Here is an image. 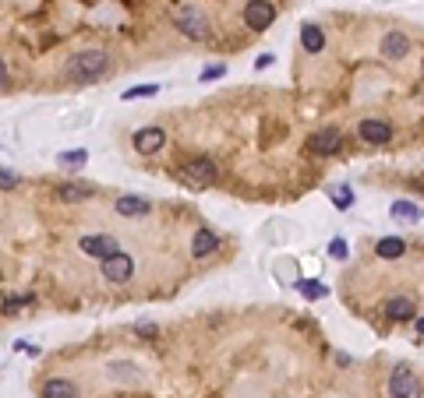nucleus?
<instances>
[{
  "label": "nucleus",
  "mask_w": 424,
  "mask_h": 398,
  "mask_svg": "<svg viewBox=\"0 0 424 398\" xmlns=\"http://www.w3.org/2000/svg\"><path fill=\"white\" fill-rule=\"evenodd\" d=\"M106 67H110V56L103 49H82L68 61V81L71 85H92L106 74Z\"/></svg>",
  "instance_id": "f257e3e1"
},
{
  "label": "nucleus",
  "mask_w": 424,
  "mask_h": 398,
  "mask_svg": "<svg viewBox=\"0 0 424 398\" xmlns=\"http://www.w3.org/2000/svg\"><path fill=\"white\" fill-rule=\"evenodd\" d=\"M216 162H212L209 155H198V159H191V162H184V169H181V177H184V184L191 187V191H205V187H212L216 184Z\"/></svg>",
  "instance_id": "f03ea898"
},
{
  "label": "nucleus",
  "mask_w": 424,
  "mask_h": 398,
  "mask_svg": "<svg viewBox=\"0 0 424 398\" xmlns=\"http://www.w3.org/2000/svg\"><path fill=\"white\" fill-rule=\"evenodd\" d=\"M99 268H103V278H106V282L124 286V282H131V275H135V257L124 254V250H117V254H110V257H103Z\"/></svg>",
  "instance_id": "7ed1b4c3"
},
{
  "label": "nucleus",
  "mask_w": 424,
  "mask_h": 398,
  "mask_svg": "<svg viewBox=\"0 0 424 398\" xmlns=\"http://www.w3.org/2000/svg\"><path fill=\"white\" fill-rule=\"evenodd\" d=\"M241 15H244V25L251 32H265V29L276 22V8L269 4V0H248Z\"/></svg>",
  "instance_id": "20e7f679"
},
{
  "label": "nucleus",
  "mask_w": 424,
  "mask_h": 398,
  "mask_svg": "<svg viewBox=\"0 0 424 398\" xmlns=\"http://www.w3.org/2000/svg\"><path fill=\"white\" fill-rule=\"evenodd\" d=\"M389 398H421V381L410 367H396L389 377Z\"/></svg>",
  "instance_id": "39448f33"
},
{
  "label": "nucleus",
  "mask_w": 424,
  "mask_h": 398,
  "mask_svg": "<svg viewBox=\"0 0 424 398\" xmlns=\"http://www.w3.org/2000/svg\"><path fill=\"white\" fill-rule=\"evenodd\" d=\"M174 22H177V29H181L188 39H205V35H209V18H205L198 8H181V11L174 15Z\"/></svg>",
  "instance_id": "423d86ee"
},
{
  "label": "nucleus",
  "mask_w": 424,
  "mask_h": 398,
  "mask_svg": "<svg viewBox=\"0 0 424 398\" xmlns=\"http://www.w3.org/2000/svg\"><path fill=\"white\" fill-rule=\"evenodd\" d=\"M357 138L364 145H386V141H393V124H386L379 117H368V120L357 124Z\"/></svg>",
  "instance_id": "0eeeda50"
},
{
  "label": "nucleus",
  "mask_w": 424,
  "mask_h": 398,
  "mask_svg": "<svg viewBox=\"0 0 424 398\" xmlns=\"http://www.w3.org/2000/svg\"><path fill=\"white\" fill-rule=\"evenodd\" d=\"M340 145H343V134H340V131H333V127L315 131V134L308 138V152H311V155H336V152H340Z\"/></svg>",
  "instance_id": "6e6552de"
},
{
  "label": "nucleus",
  "mask_w": 424,
  "mask_h": 398,
  "mask_svg": "<svg viewBox=\"0 0 424 398\" xmlns=\"http://www.w3.org/2000/svg\"><path fill=\"white\" fill-rule=\"evenodd\" d=\"M135 152L138 155H156L159 148L167 145V131L163 127H142V131H135Z\"/></svg>",
  "instance_id": "1a4fd4ad"
},
{
  "label": "nucleus",
  "mask_w": 424,
  "mask_h": 398,
  "mask_svg": "<svg viewBox=\"0 0 424 398\" xmlns=\"http://www.w3.org/2000/svg\"><path fill=\"white\" fill-rule=\"evenodd\" d=\"M78 250H82V254H89V257H96V261H103V257L117 254L121 247H117V240H114V237L99 233V237H82V240H78Z\"/></svg>",
  "instance_id": "9d476101"
},
{
  "label": "nucleus",
  "mask_w": 424,
  "mask_h": 398,
  "mask_svg": "<svg viewBox=\"0 0 424 398\" xmlns=\"http://www.w3.org/2000/svg\"><path fill=\"white\" fill-rule=\"evenodd\" d=\"M407 53H410V35H403L396 29L382 35V56H386V61H403Z\"/></svg>",
  "instance_id": "9b49d317"
},
{
  "label": "nucleus",
  "mask_w": 424,
  "mask_h": 398,
  "mask_svg": "<svg viewBox=\"0 0 424 398\" xmlns=\"http://www.w3.org/2000/svg\"><path fill=\"white\" fill-rule=\"evenodd\" d=\"M382 314H386L389 321H414V317H417V307H414L410 296H389V300L382 303Z\"/></svg>",
  "instance_id": "f8f14e48"
},
{
  "label": "nucleus",
  "mask_w": 424,
  "mask_h": 398,
  "mask_svg": "<svg viewBox=\"0 0 424 398\" xmlns=\"http://www.w3.org/2000/svg\"><path fill=\"white\" fill-rule=\"evenodd\" d=\"M39 395L43 398H78V388L71 381H64V377H50V381H43Z\"/></svg>",
  "instance_id": "ddd939ff"
},
{
  "label": "nucleus",
  "mask_w": 424,
  "mask_h": 398,
  "mask_svg": "<svg viewBox=\"0 0 424 398\" xmlns=\"http://www.w3.org/2000/svg\"><path fill=\"white\" fill-rule=\"evenodd\" d=\"M220 250V237L212 233V230H198L195 240H191V254L195 257H209V254H216Z\"/></svg>",
  "instance_id": "4468645a"
},
{
  "label": "nucleus",
  "mask_w": 424,
  "mask_h": 398,
  "mask_svg": "<svg viewBox=\"0 0 424 398\" xmlns=\"http://www.w3.org/2000/svg\"><path fill=\"white\" fill-rule=\"evenodd\" d=\"M301 46H304V53H322L326 49V32L318 29V25H301Z\"/></svg>",
  "instance_id": "2eb2a0df"
},
{
  "label": "nucleus",
  "mask_w": 424,
  "mask_h": 398,
  "mask_svg": "<svg viewBox=\"0 0 424 398\" xmlns=\"http://www.w3.org/2000/svg\"><path fill=\"white\" fill-rule=\"evenodd\" d=\"M375 254H379L382 261H400V257L407 254V240H400V237H382V240L375 244Z\"/></svg>",
  "instance_id": "dca6fc26"
},
{
  "label": "nucleus",
  "mask_w": 424,
  "mask_h": 398,
  "mask_svg": "<svg viewBox=\"0 0 424 398\" xmlns=\"http://www.w3.org/2000/svg\"><path fill=\"white\" fill-rule=\"evenodd\" d=\"M92 194H96L92 184H61V187H57V198H61V201H71V205L89 201Z\"/></svg>",
  "instance_id": "f3484780"
},
{
  "label": "nucleus",
  "mask_w": 424,
  "mask_h": 398,
  "mask_svg": "<svg viewBox=\"0 0 424 398\" xmlns=\"http://www.w3.org/2000/svg\"><path fill=\"white\" fill-rule=\"evenodd\" d=\"M117 212L121 215H149L152 205L145 198H138V194H124V198H117Z\"/></svg>",
  "instance_id": "a211bd4d"
},
{
  "label": "nucleus",
  "mask_w": 424,
  "mask_h": 398,
  "mask_svg": "<svg viewBox=\"0 0 424 398\" xmlns=\"http://www.w3.org/2000/svg\"><path fill=\"white\" fill-rule=\"evenodd\" d=\"M297 289H301L304 300H322V296H329V286H326V282H318V278H297Z\"/></svg>",
  "instance_id": "6ab92c4d"
},
{
  "label": "nucleus",
  "mask_w": 424,
  "mask_h": 398,
  "mask_svg": "<svg viewBox=\"0 0 424 398\" xmlns=\"http://www.w3.org/2000/svg\"><path fill=\"white\" fill-rule=\"evenodd\" d=\"M389 212H393V218H400V222H417V218L424 215L414 201H403V198H400V201H393V208H389Z\"/></svg>",
  "instance_id": "aec40b11"
},
{
  "label": "nucleus",
  "mask_w": 424,
  "mask_h": 398,
  "mask_svg": "<svg viewBox=\"0 0 424 398\" xmlns=\"http://www.w3.org/2000/svg\"><path fill=\"white\" fill-rule=\"evenodd\" d=\"M57 162H61L64 169H82V166L89 162V155H85L82 148H78V152H61V155H57Z\"/></svg>",
  "instance_id": "412c9836"
},
{
  "label": "nucleus",
  "mask_w": 424,
  "mask_h": 398,
  "mask_svg": "<svg viewBox=\"0 0 424 398\" xmlns=\"http://www.w3.org/2000/svg\"><path fill=\"white\" fill-rule=\"evenodd\" d=\"M156 92H159V85H135V88H124L121 99L131 102V99H149V95H156Z\"/></svg>",
  "instance_id": "4be33fe9"
},
{
  "label": "nucleus",
  "mask_w": 424,
  "mask_h": 398,
  "mask_svg": "<svg viewBox=\"0 0 424 398\" xmlns=\"http://www.w3.org/2000/svg\"><path fill=\"white\" fill-rule=\"evenodd\" d=\"M333 205H336L340 212H347V208L354 205V191H350L347 184H340V187H333Z\"/></svg>",
  "instance_id": "5701e85b"
},
{
  "label": "nucleus",
  "mask_w": 424,
  "mask_h": 398,
  "mask_svg": "<svg viewBox=\"0 0 424 398\" xmlns=\"http://www.w3.org/2000/svg\"><path fill=\"white\" fill-rule=\"evenodd\" d=\"M11 187H18V173L0 166V191H11Z\"/></svg>",
  "instance_id": "b1692460"
},
{
  "label": "nucleus",
  "mask_w": 424,
  "mask_h": 398,
  "mask_svg": "<svg viewBox=\"0 0 424 398\" xmlns=\"http://www.w3.org/2000/svg\"><path fill=\"white\" fill-rule=\"evenodd\" d=\"M329 257H336V261L347 257V240H343V237H336V240L329 244Z\"/></svg>",
  "instance_id": "393cba45"
},
{
  "label": "nucleus",
  "mask_w": 424,
  "mask_h": 398,
  "mask_svg": "<svg viewBox=\"0 0 424 398\" xmlns=\"http://www.w3.org/2000/svg\"><path fill=\"white\" fill-rule=\"evenodd\" d=\"M223 74H227V67H223V64H212V67H205V71H202V81H212V78H223Z\"/></svg>",
  "instance_id": "a878e982"
},
{
  "label": "nucleus",
  "mask_w": 424,
  "mask_h": 398,
  "mask_svg": "<svg viewBox=\"0 0 424 398\" xmlns=\"http://www.w3.org/2000/svg\"><path fill=\"white\" fill-rule=\"evenodd\" d=\"M269 64H273V53H262L258 61H255V67H258V71H262V67H269Z\"/></svg>",
  "instance_id": "bb28decb"
},
{
  "label": "nucleus",
  "mask_w": 424,
  "mask_h": 398,
  "mask_svg": "<svg viewBox=\"0 0 424 398\" xmlns=\"http://www.w3.org/2000/svg\"><path fill=\"white\" fill-rule=\"evenodd\" d=\"M8 85V67H4V61H0V88Z\"/></svg>",
  "instance_id": "cd10ccee"
},
{
  "label": "nucleus",
  "mask_w": 424,
  "mask_h": 398,
  "mask_svg": "<svg viewBox=\"0 0 424 398\" xmlns=\"http://www.w3.org/2000/svg\"><path fill=\"white\" fill-rule=\"evenodd\" d=\"M414 328H417V335H424V317H414Z\"/></svg>",
  "instance_id": "c85d7f7f"
},
{
  "label": "nucleus",
  "mask_w": 424,
  "mask_h": 398,
  "mask_svg": "<svg viewBox=\"0 0 424 398\" xmlns=\"http://www.w3.org/2000/svg\"><path fill=\"white\" fill-rule=\"evenodd\" d=\"M421 74H424V61H421Z\"/></svg>",
  "instance_id": "c756f323"
}]
</instances>
